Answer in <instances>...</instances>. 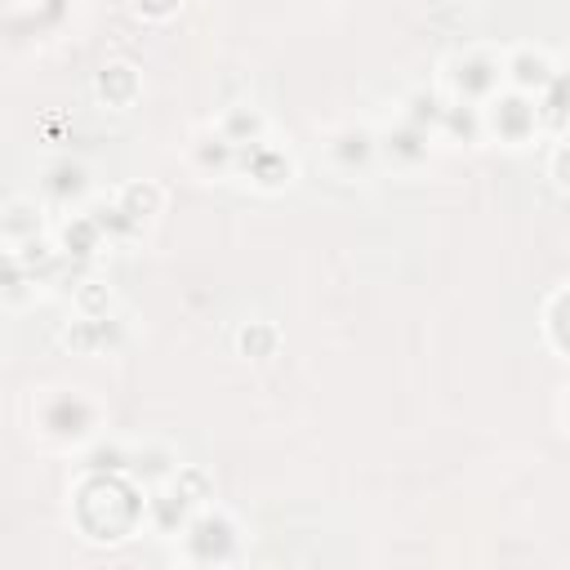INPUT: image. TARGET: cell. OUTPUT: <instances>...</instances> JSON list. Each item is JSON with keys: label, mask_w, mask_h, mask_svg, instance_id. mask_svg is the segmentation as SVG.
<instances>
[{"label": "cell", "mask_w": 570, "mask_h": 570, "mask_svg": "<svg viewBox=\"0 0 570 570\" xmlns=\"http://www.w3.org/2000/svg\"><path fill=\"white\" fill-rule=\"evenodd\" d=\"M441 80H445V94H450V98L485 107V102L508 85V76H503V53H494V49H463V53H454V58L445 62Z\"/></svg>", "instance_id": "obj_3"}, {"label": "cell", "mask_w": 570, "mask_h": 570, "mask_svg": "<svg viewBox=\"0 0 570 570\" xmlns=\"http://www.w3.org/2000/svg\"><path fill=\"white\" fill-rule=\"evenodd\" d=\"M481 111H485V138H494L503 147H521V142H530L539 134V107L521 89L503 85Z\"/></svg>", "instance_id": "obj_5"}, {"label": "cell", "mask_w": 570, "mask_h": 570, "mask_svg": "<svg viewBox=\"0 0 570 570\" xmlns=\"http://www.w3.org/2000/svg\"><path fill=\"white\" fill-rule=\"evenodd\" d=\"M13 4H18V9H27V4H40V0H13Z\"/></svg>", "instance_id": "obj_30"}, {"label": "cell", "mask_w": 570, "mask_h": 570, "mask_svg": "<svg viewBox=\"0 0 570 570\" xmlns=\"http://www.w3.org/2000/svg\"><path fill=\"white\" fill-rule=\"evenodd\" d=\"M548 178H552L561 191H570V142H557V147H552V156H548Z\"/></svg>", "instance_id": "obj_29"}, {"label": "cell", "mask_w": 570, "mask_h": 570, "mask_svg": "<svg viewBox=\"0 0 570 570\" xmlns=\"http://www.w3.org/2000/svg\"><path fill=\"white\" fill-rule=\"evenodd\" d=\"M543 334H548V343L570 361V285L552 294V303H548V312H543Z\"/></svg>", "instance_id": "obj_24"}, {"label": "cell", "mask_w": 570, "mask_h": 570, "mask_svg": "<svg viewBox=\"0 0 570 570\" xmlns=\"http://www.w3.org/2000/svg\"><path fill=\"white\" fill-rule=\"evenodd\" d=\"M89 187H94L89 169H85L80 160H71V156H58V160H49V165L40 169V200H49V205H58V209L85 205Z\"/></svg>", "instance_id": "obj_8"}, {"label": "cell", "mask_w": 570, "mask_h": 570, "mask_svg": "<svg viewBox=\"0 0 570 570\" xmlns=\"http://www.w3.org/2000/svg\"><path fill=\"white\" fill-rule=\"evenodd\" d=\"M94 428H98V405L76 387L49 392L36 405V432L53 445H80L94 436Z\"/></svg>", "instance_id": "obj_2"}, {"label": "cell", "mask_w": 570, "mask_h": 570, "mask_svg": "<svg viewBox=\"0 0 570 570\" xmlns=\"http://www.w3.org/2000/svg\"><path fill=\"white\" fill-rule=\"evenodd\" d=\"M236 174H245L258 191H281L294 183V160L285 156V147L258 138V142H245L236 151Z\"/></svg>", "instance_id": "obj_6"}, {"label": "cell", "mask_w": 570, "mask_h": 570, "mask_svg": "<svg viewBox=\"0 0 570 570\" xmlns=\"http://www.w3.org/2000/svg\"><path fill=\"white\" fill-rule=\"evenodd\" d=\"M214 129H218L227 142L245 147V142L267 138V116H263L254 102H232V107H223V116L214 120Z\"/></svg>", "instance_id": "obj_16"}, {"label": "cell", "mask_w": 570, "mask_h": 570, "mask_svg": "<svg viewBox=\"0 0 570 570\" xmlns=\"http://www.w3.org/2000/svg\"><path fill=\"white\" fill-rule=\"evenodd\" d=\"M76 525L94 543H120L147 521V494L129 472H85L71 499Z\"/></svg>", "instance_id": "obj_1"}, {"label": "cell", "mask_w": 570, "mask_h": 570, "mask_svg": "<svg viewBox=\"0 0 570 570\" xmlns=\"http://www.w3.org/2000/svg\"><path fill=\"white\" fill-rule=\"evenodd\" d=\"M445 111H450V94H441V89H410V94L401 98V111H396V116L441 138Z\"/></svg>", "instance_id": "obj_15"}, {"label": "cell", "mask_w": 570, "mask_h": 570, "mask_svg": "<svg viewBox=\"0 0 570 570\" xmlns=\"http://www.w3.org/2000/svg\"><path fill=\"white\" fill-rule=\"evenodd\" d=\"M71 307H76V316H107V312H111V289H107L102 281L85 276V281L71 289Z\"/></svg>", "instance_id": "obj_27"}, {"label": "cell", "mask_w": 570, "mask_h": 570, "mask_svg": "<svg viewBox=\"0 0 570 570\" xmlns=\"http://www.w3.org/2000/svg\"><path fill=\"white\" fill-rule=\"evenodd\" d=\"M191 517H196V503L174 485V476L160 485H147V525L156 534H183Z\"/></svg>", "instance_id": "obj_10"}, {"label": "cell", "mask_w": 570, "mask_h": 570, "mask_svg": "<svg viewBox=\"0 0 570 570\" xmlns=\"http://www.w3.org/2000/svg\"><path fill=\"white\" fill-rule=\"evenodd\" d=\"M432 142H436V134H428V129H419V125L396 116L392 125L379 129V160L392 165V169H419L432 156Z\"/></svg>", "instance_id": "obj_7"}, {"label": "cell", "mask_w": 570, "mask_h": 570, "mask_svg": "<svg viewBox=\"0 0 570 570\" xmlns=\"http://www.w3.org/2000/svg\"><path fill=\"white\" fill-rule=\"evenodd\" d=\"M120 343H125V316H116V312H107V316H76L62 330V347L85 352V356L116 352Z\"/></svg>", "instance_id": "obj_9"}, {"label": "cell", "mask_w": 570, "mask_h": 570, "mask_svg": "<svg viewBox=\"0 0 570 570\" xmlns=\"http://www.w3.org/2000/svg\"><path fill=\"white\" fill-rule=\"evenodd\" d=\"M566 419H570V396H566Z\"/></svg>", "instance_id": "obj_31"}, {"label": "cell", "mask_w": 570, "mask_h": 570, "mask_svg": "<svg viewBox=\"0 0 570 570\" xmlns=\"http://www.w3.org/2000/svg\"><path fill=\"white\" fill-rule=\"evenodd\" d=\"M94 218H98V227L107 232V240H111V245H120V240H134V236H142V223H138L134 214H125V209L116 205V196H111L107 205H98V209H94Z\"/></svg>", "instance_id": "obj_25"}, {"label": "cell", "mask_w": 570, "mask_h": 570, "mask_svg": "<svg viewBox=\"0 0 570 570\" xmlns=\"http://www.w3.org/2000/svg\"><path fill=\"white\" fill-rule=\"evenodd\" d=\"M503 76H508V89H521V94L539 98V94L552 85L557 67H552V58H548L543 49H534V45H521V49L503 53Z\"/></svg>", "instance_id": "obj_12"}, {"label": "cell", "mask_w": 570, "mask_h": 570, "mask_svg": "<svg viewBox=\"0 0 570 570\" xmlns=\"http://www.w3.org/2000/svg\"><path fill=\"white\" fill-rule=\"evenodd\" d=\"M236 142H227L218 129H209V134H200L196 142H191V165L205 174V178H218V174H236Z\"/></svg>", "instance_id": "obj_19"}, {"label": "cell", "mask_w": 570, "mask_h": 570, "mask_svg": "<svg viewBox=\"0 0 570 570\" xmlns=\"http://www.w3.org/2000/svg\"><path fill=\"white\" fill-rule=\"evenodd\" d=\"M183 463L174 459V450L165 445H142V450H129V476L134 481H147V485H160L178 472Z\"/></svg>", "instance_id": "obj_21"}, {"label": "cell", "mask_w": 570, "mask_h": 570, "mask_svg": "<svg viewBox=\"0 0 570 570\" xmlns=\"http://www.w3.org/2000/svg\"><path fill=\"white\" fill-rule=\"evenodd\" d=\"M107 245H111V240H107V232L98 227L94 209H89V214H67L62 227H58V249H62L71 263H94Z\"/></svg>", "instance_id": "obj_13"}, {"label": "cell", "mask_w": 570, "mask_h": 570, "mask_svg": "<svg viewBox=\"0 0 570 570\" xmlns=\"http://www.w3.org/2000/svg\"><path fill=\"white\" fill-rule=\"evenodd\" d=\"M183 539V557L191 566H223L236 557V521L218 508H196V517L187 521Z\"/></svg>", "instance_id": "obj_4"}, {"label": "cell", "mask_w": 570, "mask_h": 570, "mask_svg": "<svg viewBox=\"0 0 570 570\" xmlns=\"http://www.w3.org/2000/svg\"><path fill=\"white\" fill-rule=\"evenodd\" d=\"M276 347H281V330L272 321H245L236 330V352L245 361H267V356H276Z\"/></svg>", "instance_id": "obj_22"}, {"label": "cell", "mask_w": 570, "mask_h": 570, "mask_svg": "<svg viewBox=\"0 0 570 570\" xmlns=\"http://www.w3.org/2000/svg\"><path fill=\"white\" fill-rule=\"evenodd\" d=\"M325 151H330V165L338 174H365L379 160V134L374 129H361V125H347V129L330 134Z\"/></svg>", "instance_id": "obj_11"}, {"label": "cell", "mask_w": 570, "mask_h": 570, "mask_svg": "<svg viewBox=\"0 0 570 570\" xmlns=\"http://www.w3.org/2000/svg\"><path fill=\"white\" fill-rule=\"evenodd\" d=\"M539 107V134H566L570 129V71H557L552 85L534 98Z\"/></svg>", "instance_id": "obj_18"}, {"label": "cell", "mask_w": 570, "mask_h": 570, "mask_svg": "<svg viewBox=\"0 0 570 570\" xmlns=\"http://www.w3.org/2000/svg\"><path fill=\"white\" fill-rule=\"evenodd\" d=\"M441 138H445V142H463V147L485 142V111H481L476 102H459V98H450Z\"/></svg>", "instance_id": "obj_20"}, {"label": "cell", "mask_w": 570, "mask_h": 570, "mask_svg": "<svg viewBox=\"0 0 570 570\" xmlns=\"http://www.w3.org/2000/svg\"><path fill=\"white\" fill-rule=\"evenodd\" d=\"M129 9L138 18H147V22H165V18H174L183 9V0H129Z\"/></svg>", "instance_id": "obj_28"}, {"label": "cell", "mask_w": 570, "mask_h": 570, "mask_svg": "<svg viewBox=\"0 0 570 570\" xmlns=\"http://www.w3.org/2000/svg\"><path fill=\"white\" fill-rule=\"evenodd\" d=\"M0 232H4V249H9V245H22V240H31V236H45V214H40L36 196H13V200L4 205Z\"/></svg>", "instance_id": "obj_17"}, {"label": "cell", "mask_w": 570, "mask_h": 570, "mask_svg": "<svg viewBox=\"0 0 570 570\" xmlns=\"http://www.w3.org/2000/svg\"><path fill=\"white\" fill-rule=\"evenodd\" d=\"M36 294H40V281L31 276V267H22L13 254H4V303L9 307H22Z\"/></svg>", "instance_id": "obj_26"}, {"label": "cell", "mask_w": 570, "mask_h": 570, "mask_svg": "<svg viewBox=\"0 0 570 570\" xmlns=\"http://www.w3.org/2000/svg\"><path fill=\"white\" fill-rule=\"evenodd\" d=\"M94 94H98V102H107V107L125 111V107H134V102H138L142 80H138V71H134L129 62H107V67L98 71V80H94Z\"/></svg>", "instance_id": "obj_14"}, {"label": "cell", "mask_w": 570, "mask_h": 570, "mask_svg": "<svg viewBox=\"0 0 570 570\" xmlns=\"http://www.w3.org/2000/svg\"><path fill=\"white\" fill-rule=\"evenodd\" d=\"M116 205L125 209V214H134L142 227L160 214V187L156 183H125L120 191H116Z\"/></svg>", "instance_id": "obj_23"}]
</instances>
